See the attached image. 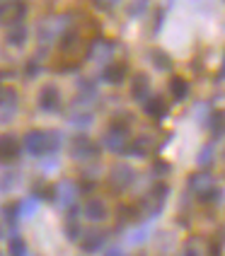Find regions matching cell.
Instances as JSON below:
<instances>
[{
    "instance_id": "obj_17",
    "label": "cell",
    "mask_w": 225,
    "mask_h": 256,
    "mask_svg": "<svg viewBox=\"0 0 225 256\" xmlns=\"http://www.w3.org/2000/svg\"><path fill=\"white\" fill-rule=\"evenodd\" d=\"M169 94H172L177 102L186 100V94H189V82H186L184 78H179V75H174V78L169 80Z\"/></svg>"
},
{
    "instance_id": "obj_1",
    "label": "cell",
    "mask_w": 225,
    "mask_h": 256,
    "mask_svg": "<svg viewBox=\"0 0 225 256\" xmlns=\"http://www.w3.org/2000/svg\"><path fill=\"white\" fill-rule=\"evenodd\" d=\"M58 142H61V138L56 133H51V130H29L25 136V140H22V145H25V150L29 155L42 157L46 152L58 150Z\"/></svg>"
},
{
    "instance_id": "obj_25",
    "label": "cell",
    "mask_w": 225,
    "mask_h": 256,
    "mask_svg": "<svg viewBox=\"0 0 225 256\" xmlns=\"http://www.w3.org/2000/svg\"><path fill=\"white\" fill-rule=\"evenodd\" d=\"M37 206H39V198H34V196H29V198H25L22 203H20V215H25V218H29V215L37 210Z\"/></svg>"
},
{
    "instance_id": "obj_29",
    "label": "cell",
    "mask_w": 225,
    "mask_h": 256,
    "mask_svg": "<svg viewBox=\"0 0 225 256\" xmlns=\"http://www.w3.org/2000/svg\"><path fill=\"white\" fill-rule=\"evenodd\" d=\"M213 160V145H206V148H203V150H201V152H198V167H206V164H208V162H211Z\"/></svg>"
},
{
    "instance_id": "obj_31",
    "label": "cell",
    "mask_w": 225,
    "mask_h": 256,
    "mask_svg": "<svg viewBox=\"0 0 225 256\" xmlns=\"http://www.w3.org/2000/svg\"><path fill=\"white\" fill-rule=\"evenodd\" d=\"M148 232H150V228L145 225L143 230H136V232H131V237H128V242L131 244H138V242H143L145 237H148Z\"/></svg>"
},
{
    "instance_id": "obj_28",
    "label": "cell",
    "mask_w": 225,
    "mask_h": 256,
    "mask_svg": "<svg viewBox=\"0 0 225 256\" xmlns=\"http://www.w3.org/2000/svg\"><path fill=\"white\" fill-rule=\"evenodd\" d=\"M10 256H29L27 244L22 242V240H13V242H10Z\"/></svg>"
},
{
    "instance_id": "obj_14",
    "label": "cell",
    "mask_w": 225,
    "mask_h": 256,
    "mask_svg": "<svg viewBox=\"0 0 225 256\" xmlns=\"http://www.w3.org/2000/svg\"><path fill=\"white\" fill-rule=\"evenodd\" d=\"M39 106H42L44 112H58V106H61V97H58V90L51 85H46L42 90V94H39Z\"/></svg>"
},
{
    "instance_id": "obj_37",
    "label": "cell",
    "mask_w": 225,
    "mask_h": 256,
    "mask_svg": "<svg viewBox=\"0 0 225 256\" xmlns=\"http://www.w3.org/2000/svg\"><path fill=\"white\" fill-rule=\"evenodd\" d=\"M220 78L225 80V58H223V66H220Z\"/></svg>"
},
{
    "instance_id": "obj_12",
    "label": "cell",
    "mask_w": 225,
    "mask_h": 256,
    "mask_svg": "<svg viewBox=\"0 0 225 256\" xmlns=\"http://www.w3.org/2000/svg\"><path fill=\"white\" fill-rule=\"evenodd\" d=\"M104 242H107V232H102V230H90L87 234L83 237V242H80V246H83V252H99L102 246H104Z\"/></svg>"
},
{
    "instance_id": "obj_11",
    "label": "cell",
    "mask_w": 225,
    "mask_h": 256,
    "mask_svg": "<svg viewBox=\"0 0 225 256\" xmlns=\"http://www.w3.org/2000/svg\"><path fill=\"white\" fill-rule=\"evenodd\" d=\"M83 213H85V218H87L90 222H102V220L109 215V208H107V203H104V200L92 198V200H87V203H85Z\"/></svg>"
},
{
    "instance_id": "obj_20",
    "label": "cell",
    "mask_w": 225,
    "mask_h": 256,
    "mask_svg": "<svg viewBox=\"0 0 225 256\" xmlns=\"http://www.w3.org/2000/svg\"><path fill=\"white\" fill-rule=\"evenodd\" d=\"M150 148H153V140H150V138H138V140L128 142L126 152L128 155H136V157H145Z\"/></svg>"
},
{
    "instance_id": "obj_21",
    "label": "cell",
    "mask_w": 225,
    "mask_h": 256,
    "mask_svg": "<svg viewBox=\"0 0 225 256\" xmlns=\"http://www.w3.org/2000/svg\"><path fill=\"white\" fill-rule=\"evenodd\" d=\"M25 42H27V29L22 27V24L10 27V32H8V44H10V46H22Z\"/></svg>"
},
{
    "instance_id": "obj_35",
    "label": "cell",
    "mask_w": 225,
    "mask_h": 256,
    "mask_svg": "<svg viewBox=\"0 0 225 256\" xmlns=\"http://www.w3.org/2000/svg\"><path fill=\"white\" fill-rule=\"evenodd\" d=\"M167 162H157V164H155V174H167Z\"/></svg>"
},
{
    "instance_id": "obj_36",
    "label": "cell",
    "mask_w": 225,
    "mask_h": 256,
    "mask_svg": "<svg viewBox=\"0 0 225 256\" xmlns=\"http://www.w3.org/2000/svg\"><path fill=\"white\" fill-rule=\"evenodd\" d=\"M99 2H102V5H107V8H109V5H116V2H119V0H99Z\"/></svg>"
},
{
    "instance_id": "obj_4",
    "label": "cell",
    "mask_w": 225,
    "mask_h": 256,
    "mask_svg": "<svg viewBox=\"0 0 225 256\" xmlns=\"http://www.w3.org/2000/svg\"><path fill=\"white\" fill-rule=\"evenodd\" d=\"M27 14V2L25 0H5L0 2V24H8V27H15L25 20Z\"/></svg>"
},
{
    "instance_id": "obj_2",
    "label": "cell",
    "mask_w": 225,
    "mask_h": 256,
    "mask_svg": "<svg viewBox=\"0 0 225 256\" xmlns=\"http://www.w3.org/2000/svg\"><path fill=\"white\" fill-rule=\"evenodd\" d=\"M189 188H191V194H196L198 198L206 200V203L220 198V188L215 186V179H213L208 172L191 174V176H189Z\"/></svg>"
},
{
    "instance_id": "obj_18",
    "label": "cell",
    "mask_w": 225,
    "mask_h": 256,
    "mask_svg": "<svg viewBox=\"0 0 225 256\" xmlns=\"http://www.w3.org/2000/svg\"><path fill=\"white\" fill-rule=\"evenodd\" d=\"M145 114L153 116V118H162L167 114V102L160 100V97H153V100L145 102Z\"/></svg>"
},
{
    "instance_id": "obj_6",
    "label": "cell",
    "mask_w": 225,
    "mask_h": 256,
    "mask_svg": "<svg viewBox=\"0 0 225 256\" xmlns=\"http://www.w3.org/2000/svg\"><path fill=\"white\" fill-rule=\"evenodd\" d=\"M102 145H104L109 152H126V148H128V130L124 126H112L107 133H104Z\"/></svg>"
},
{
    "instance_id": "obj_23",
    "label": "cell",
    "mask_w": 225,
    "mask_h": 256,
    "mask_svg": "<svg viewBox=\"0 0 225 256\" xmlns=\"http://www.w3.org/2000/svg\"><path fill=\"white\" fill-rule=\"evenodd\" d=\"M95 97H97V87L92 85L90 80H83V82H80V100H83V102H92Z\"/></svg>"
},
{
    "instance_id": "obj_34",
    "label": "cell",
    "mask_w": 225,
    "mask_h": 256,
    "mask_svg": "<svg viewBox=\"0 0 225 256\" xmlns=\"http://www.w3.org/2000/svg\"><path fill=\"white\" fill-rule=\"evenodd\" d=\"M39 72V63H34V60H29L27 63V78H34Z\"/></svg>"
},
{
    "instance_id": "obj_38",
    "label": "cell",
    "mask_w": 225,
    "mask_h": 256,
    "mask_svg": "<svg viewBox=\"0 0 225 256\" xmlns=\"http://www.w3.org/2000/svg\"><path fill=\"white\" fill-rule=\"evenodd\" d=\"M0 2H3V0H0Z\"/></svg>"
},
{
    "instance_id": "obj_30",
    "label": "cell",
    "mask_w": 225,
    "mask_h": 256,
    "mask_svg": "<svg viewBox=\"0 0 225 256\" xmlns=\"http://www.w3.org/2000/svg\"><path fill=\"white\" fill-rule=\"evenodd\" d=\"M90 121H92V114H90V112H85V114H78V112H75V114H71V124H75V126H87Z\"/></svg>"
},
{
    "instance_id": "obj_19",
    "label": "cell",
    "mask_w": 225,
    "mask_h": 256,
    "mask_svg": "<svg viewBox=\"0 0 225 256\" xmlns=\"http://www.w3.org/2000/svg\"><path fill=\"white\" fill-rule=\"evenodd\" d=\"M124 78H126V66H121V63H116V66H107V68H104V80H107V82H112V85L124 82Z\"/></svg>"
},
{
    "instance_id": "obj_13",
    "label": "cell",
    "mask_w": 225,
    "mask_h": 256,
    "mask_svg": "<svg viewBox=\"0 0 225 256\" xmlns=\"http://www.w3.org/2000/svg\"><path fill=\"white\" fill-rule=\"evenodd\" d=\"M20 152V140L15 138L13 133H3L0 136V160H15Z\"/></svg>"
},
{
    "instance_id": "obj_22",
    "label": "cell",
    "mask_w": 225,
    "mask_h": 256,
    "mask_svg": "<svg viewBox=\"0 0 225 256\" xmlns=\"http://www.w3.org/2000/svg\"><path fill=\"white\" fill-rule=\"evenodd\" d=\"M150 60H153L160 70H172V60H169V58L165 56L162 51H157V48H155L153 54H150Z\"/></svg>"
},
{
    "instance_id": "obj_24",
    "label": "cell",
    "mask_w": 225,
    "mask_h": 256,
    "mask_svg": "<svg viewBox=\"0 0 225 256\" xmlns=\"http://www.w3.org/2000/svg\"><path fill=\"white\" fill-rule=\"evenodd\" d=\"M17 215H20V206H17V203H8V206L3 208V220H5L8 225H15V222H17Z\"/></svg>"
},
{
    "instance_id": "obj_15",
    "label": "cell",
    "mask_w": 225,
    "mask_h": 256,
    "mask_svg": "<svg viewBox=\"0 0 225 256\" xmlns=\"http://www.w3.org/2000/svg\"><path fill=\"white\" fill-rule=\"evenodd\" d=\"M17 109V94L15 90H8V87H0V112H3V118H10Z\"/></svg>"
},
{
    "instance_id": "obj_10",
    "label": "cell",
    "mask_w": 225,
    "mask_h": 256,
    "mask_svg": "<svg viewBox=\"0 0 225 256\" xmlns=\"http://www.w3.org/2000/svg\"><path fill=\"white\" fill-rule=\"evenodd\" d=\"M97 155V145L90 140L87 136H78L73 140V157L75 160H90V157Z\"/></svg>"
},
{
    "instance_id": "obj_5",
    "label": "cell",
    "mask_w": 225,
    "mask_h": 256,
    "mask_svg": "<svg viewBox=\"0 0 225 256\" xmlns=\"http://www.w3.org/2000/svg\"><path fill=\"white\" fill-rule=\"evenodd\" d=\"M68 20H71V17H66V14L44 20L42 24H39V39H42V42H54L56 36H63V34L68 32V29H66Z\"/></svg>"
},
{
    "instance_id": "obj_9",
    "label": "cell",
    "mask_w": 225,
    "mask_h": 256,
    "mask_svg": "<svg viewBox=\"0 0 225 256\" xmlns=\"http://www.w3.org/2000/svg\"><path fill=\"white\" fill-rule=\"evenodd\" d=\"M112 56H114V44L112 42L97 39V42L90 44V54H87L90 60H95V63H107Z\"/></svg>"
},
{
    "instance_id": "obj_26",
    "label": "cell",
    "mask_w": 225,
    "mask_h": 256,
    "mask_svg": "<svg viewBox=\"0 0 225 256\" xmlns=\"http://www.w3.org/2000/svg\"><path fill=\"white\" fill-rule=\"evenodd\" d=\"M223 128H225V114H213L211 116V130H213V136H220L223 133Z\"/></svg>"
},
{
    "instance_id": "obj_8",
    "label": "cell",
    "mask_w": 225,
    "mask_h": 256,
    "mask_svg": "<svg viewBox=\"0 0 225 256\" xmlns=\"http://www.w3.org/2000/svg\"><path fill=\"white\" fill-rule=\"evenodd\" d=\"M133 170L128 167V164H116L112 170V174H109V184H112V188H116V191H124V188H128V186L133 184Z\"/></svg>"
},
{
    "instance_id": "obj_7",
    "label": "cell",
    "mask_w": 225,
    "mask_h": 256,
    "mask_svg": "<svg viewBox=\"0 0 225 256\" xmlns=\"http://www.w3.org/2000/svg\"><path fill=\"white\" fill-rule=\"evenodd\" d=\"M51 198H54V203H56L61 210H68L73 203H75V198H78V184H73V182H61L58 186H54V194H51Z\"/></svg>"
},
{
    "instance_id": "obj_3",
    "label": "cell",
    "mask_w": 225,
    "mask_h": 256,
    "mask_svg": "<svg viewBox=\"0 0 225 256\" xmlns=\"http://www.w3.org/2000/svg\"><path fill=\"white\" fill-rule=\"evenodd\" d=\"M167 194H169V188L165 184H155L153 188H150V194H148L141 203L143 215H145V218H155V215L162 213L165 200H167Z\"/></svg>"
},
{
    "instance_id": "obj_16",
    "label": "cell",
    "mask_w": 225,
    "mask_h": 256,
    "mask_svg": "<svg viewBox=\"0 0 225 256\" xmlns=\"http://www.w3.org/2000/svg\"><path fill=\"white\" fill-rule=\"evenodd\" d=\"M148 92H150V80H148V75H133V80H131V94H133V100H145L148 97Z\"/></svg>"
},
{
    "instance_id": "obj_39",
    "label": "cell",
    "mask_w": 225,
    "mask_h": 256,
    "mask_svg": "<svg viewBox=\"0 0 225 256\" xmlns=\"http://www.w3.org/2000/svg\"><path fill=\"white\" fill-rule=\"evenodd\" d=\"M0 256H3V254H0Z\"/></svg>"
},
{
    "instance_id": "obj_32",
    "label": "cell",
    "mask_w": 225,
    "mask_h": 256,
    "mask_svg": "<svg viewBox=\"0 0 225 256\" xmlns=\"http://www.w3.org/2000/svg\"><path fill=\"white\" fill-rule=\"evenodd\" d=\"M66 234H68V240H75V237L80 234V228H78V220H68V225H66Z\"/></svg>"
},
{
    "instance_id": "obj_27",
    "label": "cell",
    "mask_w": 225,
    "mask_h": 256,
    "mask_svg": "<svg viewBox=\"0 0 225 256\" xmlns=\"http://www.w3.org/2000/svg\"><path fill=\"white\" fill-rule=\"evenodd\" d=\"M148 2H150V0H133V2H131V8H128V14H131V17L143 14L145 10H148Z\"/></svg>"
},
{
    "instance_id": "obj_33",
    "label": "cell",
    "mask_w": 225,
    "mask_h": 256,
    "mask_svg": "<svg viewBox=\"0 0 225 256\" xmlns=\"http://www.w3.org/2000/svg\"><path fill=\"white\" fill-rule=\"evenodd\" d=\"M182 256H201V252H198V246L194 242H189L186 246H184V252H182Z\"/></svg>"
}]
</instances>
